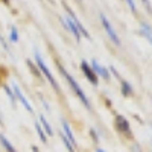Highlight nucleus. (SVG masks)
I'll return each mask as SVG.
<instances>
[{
	"label": "nucleus",
	"instance_id": "nucleus-1",
	"mask_svg": "<svg viewBox=\"0 0 152 152\" xmlns=\"http://www.w3.org/2000/svg\"><path fill=\"white\" fill-rule=\"evenodd\" d=\"M58 70H59V72H61V75L64 76L66 79H67V82H69V84H70V87H72V90L76 93V96L79 97V100H81V102L85 105V108H87V110H91V104H90V100H88V97H87V96H85V93L82 91V88L78 85V82H76V81L72 78V76H70V75L66 72V69L62 67L61 64H58Z\"/></svg>",
	"mask_w": 152,
	"mask_h": 152
},
{
	"label": "nucleus",
	"instance_id": "nucleus-2",
	"mask_svg": "<svg viewBox=\"0 0 152 152\" xmlns=\"http://www.w3.org/2000/svg\"><path fill=\"white\" fill-rule=\"evenodd\" d=\"M34 56H35V62H37V66L40 67V70L44 73V76H46V79L50 82V85H52L53 88H55V91H58L59 93V85H58V82H56V79L53 78V75L50 73V70L46 67V64H44V61H43V58H41V55H40V52H38L37 49H34Z\"/></svg>",
	"mask_w": 152,
	"mask_h": 152
},
{
	"label": "nucleus",
	"instance_id": "nucleus-3",
	"mask_svg": "<svg viewBox=\"0 0 152 152\" xmlns=\"http://www.w3.org/2000/svg\"><path fill=\"white\" fill-rule=\"evenodd\" d=\"M100 17V21H102V26H104V29L107 31V34H108V37L111 38V41L116 44V46H120V40H119V37H117V34H116V31H114V28L111 26V23H110V20L104 15V14H100L99 15Z\"/></svg>",
	"mask_w": 152,
	"mask_h": 152
},
{
	"label": "nucleus",
	"instance_id": "nucleus-4",
	"mask_svg": "<svg viewBox=\"0 0 152 152\" xmlns=\"http://www.w3.org/2000/svg\"><path fill=\"white\" fill-rule=\"evenodd\" d=\"M64 6H66V9H67V12H69V17H70V18H72V21L76 24V28H78L79 34H81V35H84V37L87 38V40H91L90 34H88V31H87V29L82 26V23L79 21V18H78V17H76V14H75V12H73V11H72V9L67 6V5H64Z\"/></svg>",
	"mask_w": 152,
	"mask_h": 152
},
{
	"label": "nucleus",
	"instance_id": "nucleus-5",
	"mask_svg": "<svg viewBox=\"0 0 152 152\" xmlns=\"http://www.w3.org/2000/svg\"><path fill=\"white\" fill-rule=\"evenodd\" d=\"M12 90H14V94H15V99H18L20 100V102L24 105V108H26L29 113H34V108H32V105L29 104V100L26 99V96H24L23 93H21V90H20V88H18V85L17 84H14V82H12Z\"/></svg>",
	"mask_w": 152,
	"mask_h": 152
},
{
	"label": "nucleus",
	"instance_id": "nucleus-6",
	"mask_svg": "<svg viewBox=\"0 0 152 152\" xmlns=\"http://www.w3.org/2000/svg\"><path fill=\"white\" fill-rule=\"evenodd\" d=\"M81 69H82V72L85 73V78H87L88 81H90L93 85H97V76L94 75V72L90 69V66H88L85 61H82V62H81Z\"/></svg>",
	"mask_w": 152,
	"mask_h": 152
},
{
	"label": "nucleus",
	"instance_id": "nucleus-7",
	"mask_svg": "<svg viewBox=\"0 0 152 152\" xmlns=\"http://www.w3.org/2000/svg\"><path fill=\"white\" fill-rule=\"evenodd\" d=\"M91 66H93V72H94V75L97 76H102V78L105 79V81H110V75H108V70L105 69V67H102V66H100L99 64V62H97V59H93V62H91Z\"/></svg>",
	"mask_w": 152,
	"mask_h": 152
},
{
	"label": "nucleus",
	"instance_id": "nucleus-8",
	"mask_svg": "<svg viewBox=\"0 0 152 152\" xmlns=\"http://www.w3.org/2000/svg\"><path fill=\"white\" fill-rule=\"evenodd\" d=\"M62 129H64V134L66 135V138L73 145V148H76V140H75V137H73V132H72V129H70V125L67 123V122H62Z\"/></svg>",
	"mask_w": 152,
	"mask_h": 152
},
{
	"label": "nucleus",
	"instance_id": "nucleus-9",
	"mask_svg": "<svg viewBox=\"0 0 152 152\" xmlns=\"http://www.w3.org/2000/svg\"><path fill=\"white\" fill-rule=\"evenodd\" d=\"M64 26L70 29V32H72V34L75 35V38H76V41H79V40H81V34H79L78 28H76V24L72 21V18H70V17H67V18H66V24H64Z\"/></svg>",
	"mask_w": 152,
	"mask_h": 152
},
{
	"label": "nucleus",
	"instance_id": "nucleus-10",
	"mask_svg": "<svg viewBox=\"0 0 152 152\" xmlns=\"http://www.w3.org/2000/svg\"><path fill=\"white\" fill-rule=\"evenodd\" d=\"M116 123H117L119 131H122V132H125V134H129V125H128V122H126L125 117L117 116V117H116Z\"/></svg>",
	"mask_w": 152,
	"mask_h": 152
},
{
	"label": "nucleus",
	"instance_id": "nucleus-11",
	"mask_svg": "<svg viewBox=\"0 0 152 152\" xmlns=\"http://www.w3.org/2000/svg\"><path fill=\"white\" fill-rule=\"evenodd\" d=\"M140 29H142V34L148 38L149 43L152 44V29H151V26H149L148 23H142L140 24Z\"/></svg>",
	"mask_w": 152,
	"mask_h": 152
},
{
	"label": "nucleus",
	"instance_id": "nucleus-12",
	"mask_svg": "<svg viewBox=\"0 0 152 152\" xmlns=\"http://www.w3.org/2000/svg\"><path fill=\"white\" fill-rule=\"evenodd\" d=\"M0 143L3 145V148H5L8 152H17V151H15V148L9 143V140H8V138H6L3 134H0Z\"/></svg>",
	"mask_w": 152,
	"mask_h": 152
},
{
	"label": "nucleus",
	"instance_id": "nucleus-13",
	"mask_svg": "<svg viewBox=\"0 0 152 152\" xmlns=\"http://www.w3.org/2000/svg\"><path fill=\"white\" fill-rule=\"evenodd\" d=\"M40 125L43 126V131H46V134H49V135H52V134H53L52 128H50V125H49V122L46 120L44 116H40Z\"/></svg>",
	"mask_w": 152,
	"mask_h": 152
},
{
	"label": "nucleus",
	"instance_id": "nucleus-14",
	"mask_svg": "<svg viewBox=\"0 0 152 152\" xmlns=\"http://www.w3.org/2000/svg\"><path fill=\"white\" fill-rule=\"evenodd\" d=\"M35 129H37L38 135H40V138H41V142H43V143H46V142H47V138H46V134H44V131H43V128H41V125H40V122H37V120H35Z\"/></svg>",
	"mask_w": 152,
	"mask_h": 152
},
{
	"label": "nucleus",
	"instance_id": "nucleus-15",
	"mask_svg": "<svg viewBox=\"0 0 152 152\" xmlns=\"http://www.w3.org/2000/svg\"><path fill=\"white\" fill-rule=\"evenodd\" d=\"M120 82H122V91H123V94H125V96H129V94L132 93L131 85L126 82V81H123V79H120Z\"/></svg>",
	"mask_w": 152,
	"mask_h": 152
},
{
	"label": "nucleus",
	"instance_id": "nucleus-16",
	"mask_svg": "<svg viewBox=\"0 0 152 152\" xmlns=\"http://www.w3.org/2000/svg\"><path fill=\"white\" fill-rule=\"evenodd\" d=\"M9 40H11L12 43H17V41H18V32H17V28H15V26H11Z\"/></svg>",
	"mask_w": 152,
	"mask_h": 152
},
{
	"label": "nucleus",
	"instance_id": "nucleus-17",
	"mask_svg": "<svg viewBox=\"0 0 152 152\" xmlns=\"http://www.w3.org/2000/svg\"><path fill=\"white\" fill-rule=\"evenodd\" d=\"M3 88H5V91H6L9 100H11L12 104H15V100H17V99H15V94H14V91H12L11 88H9V85H3Z\"/></svg>",
	"mask_w": 152,
	"mask_h": 152
},
{
	"label": "nucleus",
	"instance_id": "nucleus-18",
	"mask_svg": "<svg viewBox=\"0 0 152 152\" xmlns=\"http://www.w3.org/2000/svg\"><path fill=\"white\" fill-rule=\"evenodd\" d=\"M59 135H61V140H62V142H64V145H66V148L69 149V152H76V151H75V148H73V145H72V143H70V142L67 140V138H66V135H64V134H62V132H61Z\"/></svg>",
	"mask_w": 152,
	"mask_h": 152
},
{
	"label": "nucleus",
	"instance_id": "nucleus-19",
	"mask_svg": "<svg viewBox=\"0 0 152 152\" xmlns=\"http://www.w3.org/2000/svg\"><path fill=\"white\" fill-rule=\"evenodd\" d=\"M0 43H2V46H3V49L6 50V52H8V53H9V55H11L12 58H14V55L11 53V50H9V47H8V44H6V41L3 40V37H2V35H0Z\"/></svg>",
	"mask_w": 152,
	"mask_h": 152
},
{
	"label": "nucleus",
	"instance_id": "nucleus-20",
	"mask_svg": "<svg viewBox=\"0 0 152 152\" xmlns=\"http://www.w3.org/2000/svg\"><path fill=\"white\" fill-rule=\"evenodd\" d=\"M126 3H128V6H129V9L132 11V12H137V8H135V3H134V0H125Z\"/></svg>",
	"mask_w": 152,
	"mask_h": 152
},
{
	"label": "nucleus",
	"instance_id": "nucleus-21",
	"mask_svg": "<svg viewBox=\"0 0 152 152\" xmlns=\"http://www.w3.org/2000/svg\"><path fill=\"white\" fill-rule=\"evenodd\" d=\"M28 66H29V69L32 70V73H34V75H37V76H40V72H38V70H37V69L34 67V64H32L31 61H28Z\"/></svg>",
	"mask_w": 152,
	"mask_h": 152
},
{
	"label": "nucleus",
	"instance_id": "nucleus-22",
	"mask_svg": "<svg viewBox=\"0 0 152 152\" xmlns=\"http://www.w3.org/2000/svg\"><path fill=\"white\" fill-rule=\"evenodd\" d=\"M142 2H143V3L148 6V9H149V11H152V5H151V2H149V0H142Z\"/></svg>",
	"mask_w": 152,
	"mask_h": 152
},
{
	"label": "nucleus",
	"instance_id": "nucleus-23",
	"mask_svg": "<svg viewBox=\"0 0 152 152\" xmlns=\"http://www.w3.org/2000/svg\"><path fill=\"white\" fill-rule=\"evenodd\" d=\"M41 102H43V105H44V108H46V111H49L50 108H49V105H47V102H46V100H44L43 97H41Z\"/></svg>",
	"mask_w": 152,
	"mask_h": 152
},
{
	"label": "nucleus",
	"instance_id": "nucleus-24",
	"mask_svg": "<svg viewBox=\"0 0 152 152\" xmlns=\"http://www.w3.org/2000/svg\"><path fill=\"white\" fill-rule=\"evenodd\" d=\"M96 152H105V151H104L102 148H97V149H96Z\"/></svg>",
	"mask_w": 152,
	"mask_h": 152
},
{
	"label": "nucleus",
	"instance_id": "nucleus-25",
	"mask_svg": "<svg viewBox=\"0 0 152 152\" xmlns=\"http://www.w3.org/2000/svg\"><path fill=\"white\" fill-rule=\"evenodd\" d=\"M9 2V0H3V3H8Z\"/></svg>",
	"mask_w": 152,
	"mask_h": 152
},
{
	"label": "nucleus",
	"instance_id": "nucleus-26",
	"mask_svg": "<svg viewBox=\"0 0 152 152\" xmlns=\"http://www.w3.org/2000/svg\"><path fill=\"white\" fill-rule=\"evenodd\" d=\"M0 123H2V119H0Z\"/></svg>",
	"mask_w": 152,
	"mask_h": 152
},
{
	"label": "nucleus",
	"instance_id": "nucleus-27",
	"mask_svg": "<svg viewBox=\"0 0 152 152\" xmlns=\"http://www.w3.org/2000/svg\"><path fill=\"white\" fill-rule=\"evenodd\" d=\"M78 2H81V0H78Z\"/></svg>",
	"mask_w": 152,
	"mask_h": 152
}]
</instances>
